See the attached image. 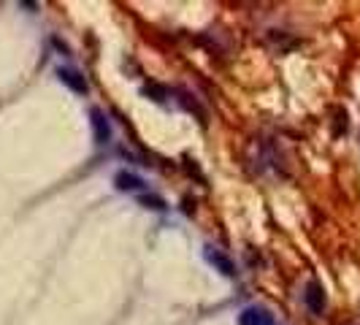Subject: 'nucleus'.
Here are the masks:
<instances>
[{"label":"nucleus","mask_w":360,"mask_h":325,"mask_svg":"<svg viewBox=\"0 0 360 325\" xmlns=\"http://www.w3.org/2000/svg\"><path fill=\"white\" fill-rule=\"evenodd\" d=\"M203 257H206V263H209V266H214V271H219L222 276H236L233 260L222 253V250H217V247H212V244H209V247L203 250Z\"/></svg>","instance_id":"1"},{"label":"nucleus","mask_w":360,"mask_h":325,"mask_svg":"<svg viewBox=\"0 0 360 325\" xmlns=\"http://www.w3.org/2000/svg\"><path fill=\"white\" fill-rule=\"evenodd\" d=\"M114 187H117L120 193L141 196L146 184H144V179H141V177H136L133 171H117V174H114Z\"/></svg>","instance_id":"2"},{"label":"nucleus","mask_w":360,"mask_h":325,"mask_svg":"<svg viewBox=\"0 0 360 325\" xmlns=\"http://www.w3.org/2000/svg\"><path fill=\"white\" fill-rule=\"evenodd\" d=\"M304 304L311 314H323L325 312V304H328V298H325V290L320 282H309L307 290H304Z\"/></svg>","instance_id":"3"},{"label":"nucleus","mask_w":360,"mask_h":325,"mask_svg":"<svg viewBox=\"0 0 360 325\" xmlns=\"http://www.w3.org/2000/svg\"><path fill=\"white\" fill-rule=\"evenodd\" d=\"M90 122H92V133H95V141L103 146L111 141V122L108 117L101 111V108H92L90 111Z\"/></svg>","instance_id":"4"},{"label":"nucleus","mask_w":360,"mask_h":325,"mask_svg":"<svg viewBox=\"0 0 360 325\" xmlns=\"http://www.w3.org/2000/svg\"><path fill=\"white\" fill-rule=\"evenodd\" d=\"M238 325H274V314L266 307H247L238 314Z\"/></svg>","instance_id":"5"},{"label":"nucleus","mask_w":360,"mask_h":325,"mask_svg":"<svg viewBox=\"0 0 360 325\" xmlns=\"http://www.w3.org/2000/svg\"><path fill=\"white\" fill-rule=\"evenodd\" d=\"M57 79H60L63 84H68L73 92H87L84 76H82L79 71H73V68H57Z\"/></svg>","instance_id":"6"},{"label":"nucleus","mask_w":360,"mask_h":325,"mask_svg":"<svg viewBox=\"0 0 360 325\" xmlns=\"http://www.w3.org/2000/svg\"><path fill=\"white\" fill-rule=\"evenodd\" d=\"M141 203H144L146 209H155V212H162V209H165V200L158 198V196H152V193H149V196H141Z\"/></svg>","instance_id":"7"}]
</instances>
